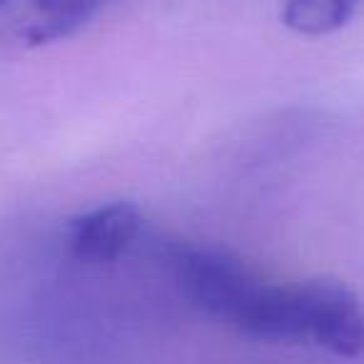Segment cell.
Returning a JSON list of instances; mask_svg holds the SVG:
<instances>
[{
  "instance_id": "3957f363",
  "label": "cell",
  "mask_w": 364,
  "mask_h": 364,
  "mask_svg": "<svg viewBox=\"0 0 364 364\" xmlns=\"http://www.w3.org/2000/svg\"><path fill=\"white\" fill-rule=\"evenodd\" d=\"M102 0H0V36L41 48L75 36L92 21Z\"/></svg>"
},
{
  "instance_id": "6da1fadb",
  "label": "cell",
  "mask_w": 364,
  "mask_h": 364,
  "mask_svg": "<svg viewBox=\"0 0 364 364\" xmlns=\"http://www.w3.org/2000/svg\"><path fill=\"white\" fill-rule=\"evenodd\" d=\"M172 269L182 294L210 317L235 324L262 287L235 255L210 247H182L172 255Z\"/></svg>"
},
{
  "instance_id": "7a4b0ae2",
  "label": "cell",
  "mask_w": 364,
  "mask_h": 364,
  "mask_svg": "<svg viewBox=\"0 0 364 364\" xmlns=\"http://www.w3.org/2000/svg\"><path fill=\"white\" fill-rule=\"evenodd\" d=\"M307 339L337 357L364 354V309L357 294L337 279H307L299 284Z\"/></svg>"
},
{
  "instance_id": "5b68a950",
  "label": "cell",
  "mask_w": 364,
  "mask_h": 364,
  "mask_svg": "<svg viewBox=\"0 0 364 364\" xmlns=\"http://www.w3.org/2000/svg\"><path fill=\"white\" fill-rule=\"evenodd\" d=\"M362 0H284L282 23L307 38H322L344 28Z\"/></svg>"
},
{
  "instance_id": "277c9868",
  "label": "cell",
  "mask_w": 364,
  "mask_h": 364,
  "mask_svg": "<svg viewBox=\"0 0 364 364\" xmlns=\"http://www.w3.org/2000/svg\"><path fill=\"white\" fill-rule=\"evenodd\" d=\"M142 223V210L130 200L97 205L68 223V247L80 262H115L132 247Z\"/></svg>"
}]
</instances>
